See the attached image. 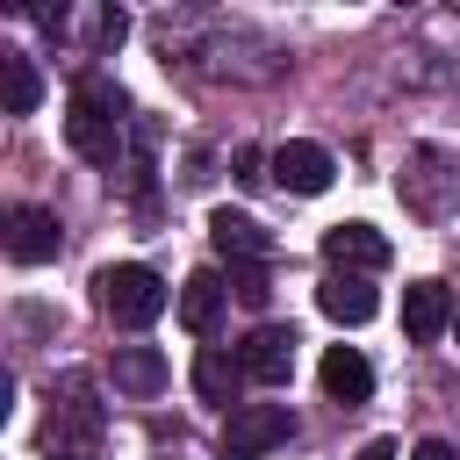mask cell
Returning a JSON list of instances; mask_svg holds the SVG:
<instances>
[{
  "label": "cell",
  "instance_id": "6da1fadb",
  "mask_svg": "<svg viewBox=\"0 0 460 460\" xmlns=\"http://www.w3.org/2000/svg\"><path fill=\"white\" fill-rule=\"evenodd\" d=\"M122 122H129V93L108 72H86L72 86V101H65V144L86 165H115L122 158Z\"/></svg>",
  "mask_w": 460,
  "mask_h": 460
},
{
  "label": "cell",
  "instance_id": "7a4b0ae2",
  "mask_svg": "<svg viewBox=\"0 0 460 460\" xmlns=\"http://www.w3.org/2000/svg\"><path fill=\"white\" fill-rule=\"evenodd\" d=\"M93 288H101V309H108L122 331L158 323V316H165V302H172V295H165V280H158L151 266H137V259H129V266H101V280H93Z\"/></svg>",
  "mask_w": 460,
  "mask_h": 460
},
{
  "label": "cell",
  "instance_id": "3957f363",
  "mask_svg": "<svg viewBox=\"0 0 460 460\" xmlns=\"http://www.w3.org/2000/svg\"><path fill=\"white\" fill-rule=\"evenodd\" d=\"M288 431H295L288 402H237L223 417V460H259V453L288 446Z\"/></svg>",
  "mask_w": 460,
  "mask_h": 460
},
{
  "label": "cell",
  "instance_id": "277c9868",
  "mask_svg": "<svg viewBox=\"0 0 460 460\" xmlns=\"http://www.w3.org/2000/svg\"><path fill=\"white\" fill-rule=\"evenodd\" d=\"M295 331L288 323H259L244 345H237V367H244V381H259V388H280L288 374H295Z\"/></svg>",
  "mask_w": 460,
  "mask_h": 460
},
{
  "label": "cell",
  "instance_id": "5b68a950",
  "mask_svg": "<svg viewBox=\"0 0 460 460\" xmlns=\"http://www.w3.org/2000/svg\"><path fill=\"white\" fill-rule=\"evenodd\" d=\"M58 244H65V230H58L50 208H36V201L7 208V259H14V266H50Z\"/></svg>",
  "mask_w": 460,
  "mask_h": 460
},
{
  "label": "cell",
  "instance_id": "8992f818",
  "mask_svg": "<svg viewBox=\"0 0 460 460\" xmlns=\"http://www.w3.org/2000/svg\"><path fill=\"white\" fill-rule=\"evenodd\" d=\"M273 180H280L288 194H323V187L338 180V165H331V151H323V144H309V137H288V144L273 151Z\"/></svg>",
  "mask_w": 460,
  "mask_h": 460
},
{
  "label": "cell",
  "instance_id": "52a82bcc",
  "mask_svg": "<svg viewBox=\"0 0 460 460\" xmlns=\"http://www.w3.org/2000/svg\"><path fill=\"white\" fill-rule=\"evenodd\" d=\"M208 237H216V252H223L230 266H266V259H273L266 223L244 216V208H216V216H208Z\"/></svg>",
  "mask_w": 460,
  "mask_h": 460
},
{
  "label": "cell",
  "instance_id": "ba28073f",
  "mask_svg": "<svg viewBox=\"0 0 460 460\" xmlns=\"http://www.w3.org/2000/svg\"><path fill=\"white\" fill-rule=\"evenodd\" d=\"M323 259L338 273H374V266H388V237L374 223H331L323 230Z\"/></svg>",
  "mask_w": 460,
  "mask_h": 460
},
{
  "label": "cell",
  "instance_id": "9c48e42d",
  "mask_svg": "<svg viewBox=\"0 0 460 460\" xmlns=\"http://www.w3.org/2000/svg\"><path fill=\"white\" fill-rule=\"evenodd\" d=\"M446 165H453V158H446L438 144L410 151V172H402V201H410V208H417L424 223H446V216H453V201H446V194L431 187V172H446Z\"/></svg>",
  "mask_w": 460,
  "mask_h": 460
},
{
  "label": "cell",
  "instance_id": "30bf717a",
  "mask_svg": "<svg viewBox=\"0 0 460 460\" xmlns=\"http://www.w3.org/2000/svg\"><path fill=\"white\" fill-rule=\"evenodd\" d=\"M446 323H453V295H446V280H410V288H402V331H410L417 345H431Z\"/></svg>",
  "mask_w": 460,
  "mask_h": 460
},
{
  "label": "cell",
  "instance_id": "8fae6325",
  "mask_svg": "<svg viewBox=\"0 0 460 460\" xmlns=\"http://www.w3.org/2000/svg\"><path fill=\"white\" fill-rule=\"evenodd\" d=\"M108 374H115V395H137V402H151V395L172 381V367H165V352H158V345H122Z\"/></svg>",
  "mask_w": 460,
  "mask_h": 460
},
{
  "label": "cell",
  "instance_id": "7c38bea8",
  "mask_svg": "<svg viewBox=\"0 0 460 460\" xmlns=\"http://www.w3.org/2000/svg\"><path fill=\"white\" fill-rule=\"evenodd\" d=\"M316 374H323V395H331V402H367V395H374V367H367L352 345H331Z\"/></svg>",
  "mask_w": 460,
  "mask_h": 460
},
{
  "label": "cell",
  "instance_id": "4fadbf2b",
  "mask_svg": "<svg viewBox=\"0 0 460 460\" xmlns=\"http://www.w3.org/2000/svg\"><path fill=\"white\" fill-rule=\"evenodd\" d=\"M223 295H230V288H223V273H208V266H201V273H187V288H180V323H187L194 338H208V331H216V316H223Z\"/></svg>",
  "mask_w": 460,
  "mask_h": 460
},
{
  "label": "cell",
  "instance_id": "5bb4252c",
  "mask_svg": "<svg viewBox=\"0 0 460 460\" xmlns=\"http://www.w3.org/2000/svg\"><path fill=\"white\" fill-rule=\"evenodd\" d=\"M316 302H323V316H331V323H367V316L381 309V295H374L359 273H331V280L316 288Z\"/></svg>",
  "mask_w": 460,
  "mask_h": 460
},
{
  "label": "cell",
  "instance_id": "9a60e30c",
  "mask_svg": "<svg viewBox=\"0 0 460 460\" xmlns=\"http://www.w3.org/2000/svg\"><path fill=\"white\" fill-rule=\"evenodd\" d=\"M237 388H244V367H237V359H223V352L208 345V352L194 359V395H201V402H223V410H237Z\"/></svg>",
  "mask_w": 460,
  "mask_h": 460
},
{
  "label": "cell",
  "instance_id": "2e32d148",
  "mask_svg": "<svg viewBox=\"0 0 460 460\" xmlns=\"http://www.w3.org/2000/svg\"><path fill=\"white\" fill-rule=\"evenodd\" d=\"M0 93H7V115H36L43 79H36V65H29L22 50H0Z\"/></svg>",
  "mask_w": 460,
  "mask_h": 460
},
{
  "label": "cell",
  "instance_id": "e0dca14e",
  "mask_svg": "<svg viewBox=\"0 0 460 460\" xmlns=\"http://www.w3.org/2000/svg\"><path fill=\"white\" fill-rule=\"evenodd\" d=\"M230 295H237L244 309H266V302H273V280H266V266H230Z\"/></svg>",
  "mask_w": 460,
  "mask_h": 460
},
{
  "label": "cell",
  "instance_id": "ac0fdd59",
  "mask_svg": "<svg viewBox=\"0 0 460 460\" xmlns=\"http://www.w3.org/2000/svg\"><path fill=\"white\" fill-rule=\"evenodd\" d=\"M122 36H129V14H122V7H101V14H93V43H101V50H115Z\"/></svg>",
  "mask_w": 460,
  "mask_h": 460
},
{
  "label": "cell",
  "instance_id": "d6986e66",
  "mask_svg": "<svg viewBox=\"0 0 460 460\" xmlns=\"http://www.w3.org/2000/svg\"><path fill=\"white\" fill-rule=\"evenodd\" d=\"M259 165H273V158H259V151H237V180H244V187H259V180H266Z\"/></svg>",
  "mask_w": 460,
  "mask_h": 460
},
{
  "label": "cell",
  "instance_id": "ffe728a7",
  "mask_svg": "<svg viewBox=\"0 0 460 460\" xmlns=\"http://www.w3.org/2000/svg\"><path fill=\"white\" fill-rule=\"evenodd\" d=\"M410 460H460V453H453V446H446V438H424V446H417V453H410Z\"/></svg>",
  "mask_w": 460,
  "mask_h": 460
},
{
  "label": "cell",
  "instance_id": "44dd1931",
  "mask_svg": "<svg viewBox=\"0 0 460 460\" xmlns=\"http://www.w3.org/2000/svg\"><path fill=\"white\" fill-rule=\"evenodd\" d=\"M359 460H395V438H367V446H359Z\"/></svg>",
  "mask_w": 460,
  "mask_h": 460
},
{
  "label": "cell",
  "instance_id": "7402d4cb",
  "mask_svg": "<svg viewBox=\"0 0 460 460\" xmlns=\"http://www.w3.org/2000/svg\"><path fill=\"white\" fill-rule=\"evenodd\" d=\"M453 323H460V316H453Z\"/></svg>",
  "mask_w": 460,
  "mask_h": 460
}]
</instances>
